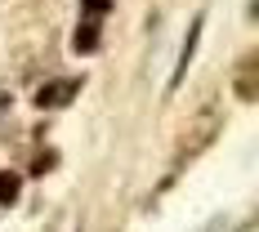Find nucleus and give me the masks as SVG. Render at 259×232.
Returning a JSON list of instances; mask_svg holds the SVG:
<instances>
[{
  "label": "nucleus",
  "instance_id": "obj_2",
  "mask_svg": "<svg viewBox=\"0 0 259 232\" xmlns=\"http://www.w3.org/2000/svg\"><path fill=\"white\" fill-rule=\"evenodd\" d=\"M72 94H76V85H45V89L36 94V103H40V107H50V103H67Z\"/></svg>",
  "mask_w": 259,
  "mask_h": 232
},
{
  "label": "nucleus",
  "instance_id": "obj_1",
  "mask_svg": "<svg viewBox=\"0 0 259 232\" xmlns=\"http://www.w3.org/2000/svg\"><path fill=\"white\" fill-rule=\"evenodd\" d=\"M18 188H23V179L14 170H0V206H14L18 201Z\"/></svg>",
  "mask_w": 259,
  "mask_h": 232
},
{
  "label": "nucleus",
  "instance_id": "obj_3",
  "mask_svg": "<svg viewBox=\"0 0 259 232\" xmlns=\"http://www.w3.org/2000/svg\"><path fill=\"white\" fill-rule=\"evenodd\" d=\"M94 40H99V27L85 23V27L76 31V50H80V54H90V50H94Z\"/></svg>",
  "mask_w": 259,
  "mask_h": 232
}]
</instances>
